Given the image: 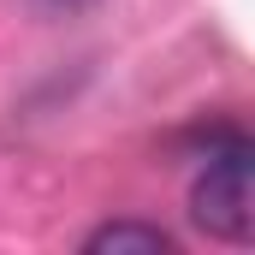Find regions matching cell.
Listing matches in <instances>:
<instances>
[{"mask_svg":"<svg viewBox=\"0 0 255 255\" xmlns=\"http://www.w3.org/2000/svg\"><path fill=\"white\" fill-rule=\"evenodd\" d=\"M83 250L89 255H125V250H136V255H166L172 250V232L166 226H148V220H107V226H95L89 238H83Z\"/></svg>","mask_w":255,"mask_h":255,"instance_id":"7a4b0ae2","label":"cell"},{"mask_svg":"<svg viewBox=\"0 0 255 255\" xmlns=\"http://www.w3.org/2000/svg\"><path fill=\"white\" fill-rule=\"evenodd\" d=\"M250 172H255V142L238 125L214 130L208 148H202V166H196V178H190V220L208 238H220V244H250V232H255Z\"/></svg>","mask_w":255,"mask_h":255,"instance_id":"6da1fadb","label":"cell"}]
</instances>
